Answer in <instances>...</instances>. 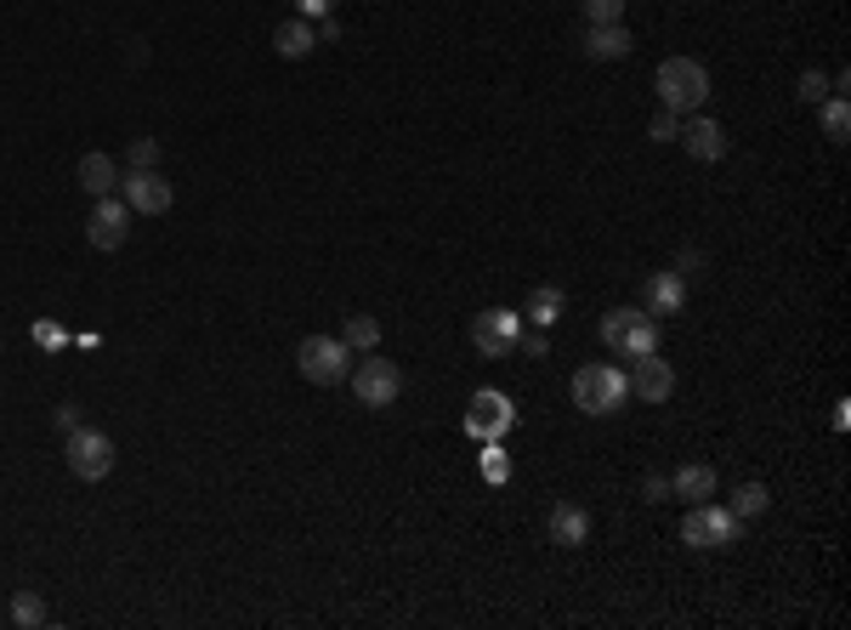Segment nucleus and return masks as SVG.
<instances>
[{"label":"nucleus","mask_w":851,"mask_h":630,"mask_svg":"<svg viewBox=\"0 0 851 630\" xmlns=\"http://www.w3.org/2000/svg\"><path fill=\"white\" fill-rule=\"evenodd\" d=\"M85 238H91V251H120L125 238H131V205L125 200H97L91 205V222H85Z\"/></svg>","instance_id":"1a4fd4ad"},{"label":"nucleus","mask_w":851,"mask_h":630,"mask_svg":"<svg viewBox=\"0 0 851 630\" xmlns=\"http://www.w3.org/2000/svg\"><path fill=\"white\" fill-rule=\"evenodd\" d=\"M80 187L91 193V200H109V193L120 187L114 160H109V154H85V160H80Z\"/></svg>","instance_id":"6ab92c4d"},{"label":"nucleus","mask_w":851,"mask_h":630,"mask_svg":"<svg viewBox=\"0 0 851 630\" xmlns=\"http://www.w3.org/2000/svg\"><path fill=\"white\" fill-rule=\"evenodd\" d=\"M625 364H636V358H647V353H659V318H647V313H636V324L625 329V342L614 347Z\"/></svg>","instance_id":"a211bd4d"},{"label":"nucleus","mask_w":851,"mask_h":630,"mask_svg":"<svg viewBox=\"0 0 851 630\" xmlns=\"http://www.w3.org/2000/svg\"><path fill=\"white\" fill-rule=\"evenodd\" d=\"M676 131H681V114H670V109H659L654 125H647V136H654V142H676Z\"/></svg>","instance_id":"7c9ffc66"},{"label":"nucleus","mask_w":851,"mask_h":630,"mask_svg":"<svg viewBox=\"0 0 851 630\" xmlns=\"http://www.w3.org/2000/svg\"><path fill=\"white\" fill-rule=\"evenodd\" d=\"M335 7H341V0H295V18H307V23H313V18H330Z\"/></svg>","instance_id":"2f4dec72"},{"label":"nucleus","mask_w":851,"mask_h":630,"mask_svg":"<svg viewBox=\"0 0 851 630\" xmlns=\"http://www.w3.org/2000/svg\"><path fill=\"white\" fill-rule=\"evenodd\" d=\"M794 96H800V103H812V109H818V103H823V96H829V74L807 69V74H800V91H794Z\"/></svg>","instance_id":"c85d7f7f"},{"label":"nucleus","mask_w":851,"mask_h":630,"mask_svg":"<svg viewBox=\"0 0 851 630\" xmlns=\"http://www.w3.org/2000/svg\"><path fill=\"white\" fill-rule=\"evenodd\" d=\"M687 307V278L681 273H654L647 278V318H670Z\"/></svg>","instance_id":"4468645a"},{"label":"nucleus","mask_w":851,"mask_h":630,"mask_svg":"<svg viewBox=\"0 0 851 630\" xmlns=\"http://www.w3.org/2000/svg\"><path fill=\"white\" fill-rule=\"evenodd\" d=\"M58 426H63V431H74V426H80V409H74V404H63V409H58Z\"/></svg>","instance_id":"f704fd0d"},{"label":"nucleus","mask_w":851,"mask_h":630,"mask_svg":"<svg viewBox=\"0 0 851 630\" xmlns=\"http://www.w3.org/2000/svg\"><path fill=\"white\" fill-rule=\"evenodd\" d=\"M625 398H630L625 369H614V364H579L574 369V404L585 415H614V409H625Z\"/></svg>","instance_id":"f03ea898"},{"label":"nucleus","mask_w":851,"mask_h":630,"mask_svg":"<svg viewBox=\"0 0 851 630\" xmlns=\"http://www.w3.org/2000/svg\"><path fill=\"white\" fill-rule=\"evenodd\" d=\"M676 136H681V149H687L692 160H705V165L727 160V125H716L710 114H687Z\"/></svg>","instance_id":"9b49d317"},{"label":"nucleus","mask_w":851,"mask_h":630,"mask_svg":"<svg viewBox=\"0 0 851 630\" xmlns=\"http://www.w3.org/2000/svg\"><path fill=\"white\" fill-rule=\"evenodd\" d=\"M670 495L676 500H716V466H705V460H698V466H681L676 477H670Z\"/></svg>","instance_id":"f3484780"},{"label":"nucleus","mask_w":851,"mask_h":630,"mask_svg":"<svg viewBox=\"0 0 851 630\" xmlns=\"http://www.w3.org/2000/svg\"><path fill=\"white\" fill-rule=\"evenodd\" d=\"M517 335H523V313H511V307H488L472 318V347L483 358H506L517 347Z\"/></svg>","instance_id":"0eeeda50"},{"label":"nucleus","mask_w":851,"mask_h":630,"mask_svg":"<svg viewBox=\"0 0 851 630\" xmlns=\"http://www.w3.org/2000/svg\"><path fill=\"white\" fill-rule=\"evenodd\" d=\"M630 324H636V307H608V313H602V347H608V353L625 342Z\"/></svg>","instance_id":"393cba45"},{"label":"nucleus","mask_w":851,"mask_h":630,"mask_svg":"<svg viewBox=\"0 0 851 630\" xmlns=\"http://www.w3.org/2000/svg\"><path fill=\"white\" fill-rule=\"evenodd\" d=\"M545 335H550V329H534V324H528V329L517 335V347H511V353H523V358H545V353H550Z\"/></svg>","instance_id":"c756f323"},{"label":"nucleus","mask_w":851,"mask_h":630,"mask_svg":"<svg viewBox=\"0 0 851 630\" xmlns=\"http://www.w3.org/2000/svg\"><path fill=\"white\" fill-rule=\"evenodd\" d=\"M630 393H636V398H647V404H665V398L676 393V369H670L659 353L636 358V364H630Z\"/></svg>","instance_id":"f8f14e48"},{"label":"nucleus","mask_w":851,"mask_h":630,"mask_svg":"<svg viewBox=\"0 0 851 630\" xmlns=\"http://www.w3.org/2000/svg\"><path fill=\"white\" fill-rule=\"evenodd\" d=\"M676 273L687 278V273H698V251H681V262H676Z\"/></svg>","instance_id":"c9c22d12"},{"label":"nucleus","mask_w":851,"mask_h":630,"mask_svg":"<svg viewBox=\"0 0 851 630\" xmlns=\"http://www.w3.org/2000/svg\"><path fill=\"white\" fill-rule=\"evenodd\" d=\"M641 495H647V500H670V477H647Z\"/></svg>","instance_id":"72a5a7b5"},{"label":"nucleus","mask_w":851,"mask_h":630,"mask_svg":"<svg viewBox=\"0 0 851 630\" xmlns=\"http://www.w3.org/2000/svg\"><path fill=\"white\" fill-rule=\"evenodd\" d=\"M63 455H69V471L80 482H103L114 471V438H109V431H97V426H74Z\"/></svg>","instance_id":"39448f33"},{"label":"nucleus","mask_w":851,"mask_h":630,"mask_svg":"<svg viewBox=\"0 0 851 630\" xmlns=\"http://www.w3.org/2000/svg\"><path fill=\"white\" fill-rule=\"evenodd\" d=\"M34 342H40V347H63V342H69V335H63L58 324H34Z\"/></svg>","instance_id":"473e14b6"},{"label":"nucleus","mask_w":851,"mask_h":630,"mask_svg":"<svg viewBox=\"0 0 851 630\" xmlns=\"http://www.w3.org/2000/svg\"><path fill=\"white\" fill-rule=\"evenodd\" d=\"M341 342L353 347V353H375L381 347V324L369 318V313H358V318H346V329H341Z\"/></svg>","instance_id":"4be33fe9"},{"label":"nucleus","mask_w":851,"mask_h":630,"mask_svg":"<svg viewBox=\"0 0 851 630\" xmlns=\"http://www.w3.org/2000/svg\"><path fill=\"white\" fill-rule=\"evenodd\" d=\"M818 109H823V136H829V142H845V136H851V109H845V96H823Z\"/></svg>","instance_id":"5701e85b"},{"label":"nucleus","mask_w":851,"mask_h":630,"mask_svg":"<svg viewBox=\"0 0 851 630\" xmlns=\"http://www.w3.org/2000/svg\"><path fill=\"white\" fill-rule=\"evenodd\" d=\"M630 29L625 23H585V58L590 63H619V58H630Z\"/></svg>","instance_id":"ddd939ff"},{"label":"nucleus","mask_w":851,"mask_h":630,"mask_svg":"<svg viewBox=\"0 0 851 630\" xmlns=\"http://www.w3.org/2000/svg\"><path fill=\"white\" fill-rule=\"evenodd\" d=\"M654 85H659V103L670 114H698L710 103V74H705V63H692V58H665Z\"/></svg>","instance_id":"f257e3e1"},{"label":"nucleus","mask_w":851,"mask_h":630,"mask_svg":"<svg viewBox=\"0 0 851 630\" xmlns=\"http://www.w3.org/2000/svg\"><path fill=\"white\" fill-rule=\"evenodd\" d=\"M353 393H358V404L364 409H392L397 398H404V369H397L392 358H375V353H364V364L353 358Z\"/></svg>","instance_id":"20e7f679"},{"label":"nucleus","mask_w":851,"mask_h":630,"mask_svg":"<svg viewBox=\"0 0 851 630\" xmlns=\"http://www.w3.org/2000/svg\"><path fill=\"white\" fill-rule=\"evenodd\" d=\"M511 420H517V409H511L506 393H477L472 398V415H466V431H472L477 444H499Z\"/></svg>","instance_id":"9d476101"},{"label":"nucleus","mask_w":851,"mask_h":630,"mask_svg":"<svg viewBox=\"0 0 851 630\" xmlns=\"http://www.w3.org/2000/svg\"><path fill=\"white\" fill-rule=\"evenodd\" d=\"M483 477L488 482H506L511 477V455L499 449V444H483Z\"/></svg>","instance_id":"bb28decb"},{"label":"nucleus","mask_w":851,"mask_h":630,"mask_svg":"<svg viewBox=\"0 0 851 630\" xmlns=\"http://www.w3.org/2000/svg\"><path fill=\"white\" fill-rule=\"evenodd\" d=\"M313 45H318V29H313L307 18H290V23H278V29H273V52H278L284 63H302V58H313Z\"/></svg>","instance_id":"2eb2a0df"},{"label":"nucleus","mask_w":851,"mask_h":630,"mask_svg":"<svg viewBox=\"0 0 851 630\" xmlns=\"http://www.w3.org/2000/svg\"><path fill=\"white\" fill-rule=\"evenodd\" d=\"M45 619H52V613H45V602H40L34 591H18V597H12V624H18V630H40Z\"/></svg>","instance_id":"b1692460"},{"label":"nucleus","mask_w":851,"mask_h":630,"mask_svg":"<svg viewBox=\"0 0 851 630\" xmlns=\"http://www.w3.org/2000/svg\"><path fill=\"white\" fill-rule=\"evenodd\" d=\"M630 0H585V23H625Z\"/></svg>","instance_id":"a878e982"},{"label":"nucleus","mask_w":851,"mask_h":630,"mask_svg":"<svg viewBox=\"0 0 851 630\" xmlns=\"http://www.w3.org/2000/svg\"><path fill=\"white\" fill-rule=\"evenodd\" d=\"M550 540H557V546H585L590 540V511L563 500L557 511H550Z\"/></svg>","instance_id":"dca6fc26"},{"label":"nucleus","mask_w":851,"mask_h":630,"mask_svg":"<svg viewBox=\"0 0 851 630\" xmlns=\"http://www.w3.org/2000/svg\"><path fill=\"white\" fill-rule=\"evenodd\" d=\"M295 369H302L313 386H341L353 375V347L341 342V335H307L302 347H295Z\"/></svg>","instance_id":"7ed1b4c3"},{"label":"nucleus","mask_w":851,"mask_h":630,"mask_svg":"<svg viewBox=\"0 0 851 630\" xmlns=\"http://www.w3.org/2000/svg\"><path fill=\"white\" fill-rule=\"evenodd\" d=\"M563 318V289L557 284H539L534 296H528V313H523V324H534V329H550Z\"/></svg>","instance_id":"aec40b11"},{"label":"nucleus","mask_w":851,"mask_h":630,"mask_svg":"<svg viewBox=\"0 0 851 630\" xmlns=\"http://www.w3.org/2000/svg\"><path fill=\"white\" fill-rule=\"evenodd\" d=\"M772 506V495H767V482H738L732 489V500H727V511L738 517V522H749V517H761Z\"/></svg>","instance_id":"412c9836"},{"label":"nucleus","mask_w":851,"mask_h":630,"mask_svg":"<svg viewBox=\"0 0 851 630\" xmlns=\"http://www.w3.org/2000/svg\"><path fill=\"white\" fill-rule=\"evenodd\" d=\"M131 171H160V142L154 136H136L131 142Z\"/></svg>","instance_id":"cd10ccee"},{"label":"nucleus","mask_w":851,"mask_h":630,"mask_svg":"<svg viewBox=\"0 0 851 630\" xmlns=\"http://www.w3.org/2000/svg\"><path fill=\"white\" fill-rule=\"evenodd\" d=\"M120 200L131 205V216H165L176 193H171V182L160 171H125L120 176Z\"/></svg>","instance_id":"6e6552de"},{"label":"nucleus","mask_w":851,"mask_h":630,"mask_svg":"<svg viewBox=\"0 0 851 630\" xmlns=\"http://www.w3.org/2000/svg\"><path fill=\"white\" fill-rule=\"evenodd\" d=\"M743 535V522L727 511V506H705L698 500L687 517H681V540L692 546V551H721V546H732Z\"/></svg>","instance_id":"423d86ee"}]
</instances>
